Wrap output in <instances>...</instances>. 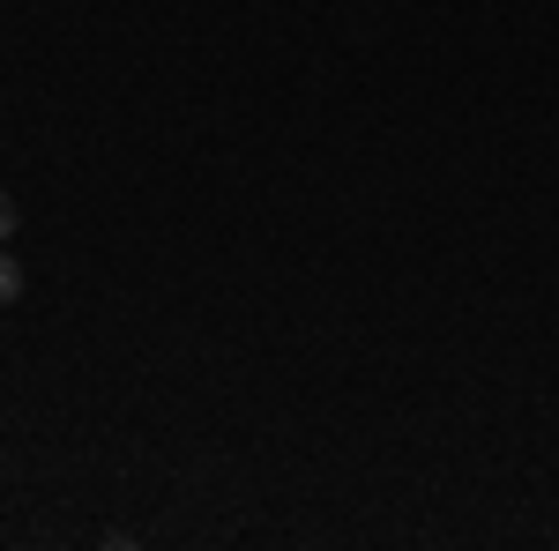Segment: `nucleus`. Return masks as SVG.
I'll use <instances>...</instances> for the list:
<instances>
[{"mask_svg":"<svg viewBox=\"0 0 559 551\" xmlns=\"http://www.w3.org/2000/svg\"><path fill=\"white\" fill-rule=\"evenodd\" d=\"M15 298H23V261L0 247V306H15Z\"/></svg>","mask_w":559,"mask_h":551,"instance_id":"obj_1","label":"nucleus"},{"mask_svg":"<svg viewBox=\"0 0 559 551\" xmlns=\"http://www.w3.org/2000/svg\"><path fill=\"white\" fill-rule=\"evenodd\" d=\"M15 224H23V209H15V194H8V187H0V247H8V239H15Z\"/></svg>","mask_w":559,"mask_h":551,"instance_id":"obj_2","label":"nucleus"}]
</instances>
